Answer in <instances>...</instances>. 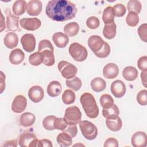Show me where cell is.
I'll list each match as a JSON object with an SVG mask.
<instances>
[{"label": "cell", "instance_id": "f1b7e54d", "mask_svg": "<svg viewBox=\"0 0 147 147\" xmlns=\"http://www.w3.org/2000/svg\"><path fill=\"white\" fill-rule=\"evenodd\" d=\"M119 110L118 106L114 104L109 109H103L102 115L106 119L115 118L118 117Z\"/></svg>", "mask_w": 147, "mask_h": 147}, {"label": "cell", "instance_id": "44dd1931", "mask_svg": "<svg viewBox=\"0 0 147 147\" xmlns=\"http://www.w3.org/2000/svg\"><path fill=\"white\" fill-rule=\"evenodd\" d=\"M62 90L61 84L56 80L52 81L49 83L47 87V93L51 97H56L59 96Z\"/></svg>", "mask_w": 147, "mask_h": 147}, {"label": "cell", "instance_id": "5b68a950", "mask_svg": "<svg viewBox=\"0 0 147 147\" xmlns=\"http://www.w3.org/2000/svg\"><path fill=\"white\" fill-rule=\"evenodd\" d=\"M79 127L82 135L88 140H94L98 135V129L92 122L88 121H82L79 122Z\"/></svg>", "mask_w": 147, "mask_h": 147}, {"label": "cell", "instance_id": "7a4b0ae2", "mask_svg": "<svg viewBox=\"0 0 147 147\" xmlns=\"http://www.w3.org/2000/svg\"><path fill=\"white\" fill-rule=\"evenodd\" d=\"M80 101L82 107L90 118H95L99 114V108L94 96L89 92H84L80 96Z\"/></svg>", "mask_w": 147, "mask_h": 147}, {"label": "cell", "instance_id": "d6986e66", "mask_svg": "<svg viewBox=\"0 0 147 147\" xmlns=\"http://www.w3.org/2000/svg\"><path fill=\"white\" fill-rule=\"evenodd\" d=\"M25 54L23 51L19 48L15 49L10 53L9 61L14 65H18L21 64L24 60Z\"/></svg>", "mask_w": 147, "mask_h": 147}, {"label": "cell", "instance_id": "cb8c5ba5", "mask_svg": "<svg viewBox=\"0 0 147 147\" xmlns=\"http://www.w3.org/2000/svg\"><path fill=\"white\" fill-rule=\"evenodd\" d=\"M106 124L109 130L113 131H118L122 127V122L121 119L118 117L115 118L106 119Z\"/></svg>", "mask_w": 147, "mask_h": 147}, {"label": "cell", "instance_id": "c3c4849f", "mask_svg": "<svg viewBox=\"0 0 147 147\" xmlns=\"http://www.w3.org/2000/svg\"><path fill=\"white\" fill-rule=\"evenodd\" d=\"M137 66L142 71H147V56H144L141 57L137 61Z\"/></svg>", "mask_w": 147, "mask_h": 147}, {"label": "cell", "instance_id": "30bf717a", "mask_svg": "<svg viewBox=\"0 0 147 147\" xmlns=\"http://www.w3.org/2000/svg\"><path fill=\"white\" fill-rule=\"evenodd\" d=\"M21 43L23 49L27 52H32L36 47V38L33 34L26 33L21 38Z\"/></svg>", "mask_w": 147, "mask_h": 147}, {"label": "cell", "instance_id": "e575fe53", "mask_svg": "<svg viewBox=\"0 0 147 147\" xmlns=\"http://www.w3.org/2000/svg\"><path fill=\"white\" fill-rule=\"evenodd\" d=\"M100 104L103 109H109L114 104V99L110 95L105 94L100 98Z\"/></svg>", "mask_w": 147, "mask_h": 147}, {"label": "cell", "instance_id": "1f68e13d", "mask_svg": "<svg viewBox=\"0 0 147 147\" xmlns=\"http://www.w3.org/2000/svg\"><path fill=\"white\" fill-rule=\"evenodd\" d=\"M43 55V63L47 66H52L55 64V56L53 54V51L46 49L41 52Z\"/></svg>", "mask_w": 147, "mask_h": 147}, {"label": "cell", "instance_id": "4fadbf2b", "mask_svg": "<svg viewBox=\"0 0 147 147\" xmlns=\"http://www.w3.org/2000/svg\"><path fill=\"white\" fill-rule=\"evenodd\" d=\"M44 92L43 88L40 86H34L30 87L28 91L29 99L34 103H38L43 99Z\"/></svg>", "mask_w": 147, "mask_h": 147}, {"label": "cell", "instance_id": "7bdbcfd3", "mask_svg": "<svg viewBox=\"0 0 147 147\" xmlns=\"http://www.w3.org/2000/svg\"><path fill=\"white\" fill-rule=\"evenodd\" d=\"M113 8L114 10V15L118 17H123L126 11L125 6L122 3H117L115 5Z\"/></svg>", "mask_w": 147, "mask_h": 147}, {"label": "cell", "instance_id": "9a60e30c", "mask_svg": "<svg viewBox=\"0 0 147 147\" xmlns=\"http://www.w3.org/2000/svg\"><path fill=\"white\" fill-rule=\"evenodd\" d=\"M104 40L98 35L91 36L88 39V45L94 53L99 51L103 46Z\"/></svg>", "mask_w": 147, "mask_h": 147}, {"label": "cell", "instance_id": "ac0fdd59", "mask_svg": "<svg viewBox=\"0 0 147 147\" xmlns=\"http://www.w3.org/2000/svg\"><path fill=\"white\" fill-rule=\"evenodd\" d=\"M52 40L55 45L60 48L66 47L69 41L68 37L61 32H56L52 36Z\"/></svg>", "mask_w": 147, "mask_h": 147}, {"label": "cell", "instance_id": "603a6c76", "mask_svg": "<svg viewBox=\"0 0 147 147\" xmlns=\"http://www.w3.org/2000/svg\"><path fill=\"white\" fill-rule=\"evenodd\" d=\"M92 90L96 92L103 91L106 87V83L104 79L100 77H96L93 79L90 83Z\"/></svg>", "mask_w": 147, "mask_h": 147}, {"label": "cell", "instance_id": "2e32d148", "mask_svg": "<svg viewBox=\"0 0 147 147\" xmlns=\"http://www.w3.org/2000/svg\"><path fill=\"white\" fill-rule=\"evenodd\" d=\"M26 10L30 16H38L42 11V2L39 0H31L28 2Z\"/></svg>", "mask_w": 147, "mask_h": 147}, {"label": "cell", "instance_id": "60d3db41", "mask_svg": "<svg viewBox=\"0 0 147 147\" xmlns=\"http://www.w3.org/2000/svg\"><path fill=\"white\" fill-rule=\"evenodd\" d=\"M99 25L100 22L99 19L95 16L90 17L86 20V25L89 29H95L99 26Z\"/></svg>", "mask_w": 147, "mask_h": 147}, {"label": "cell", "instance_id": "f35d334b", "mask_svg": "<svg viewBox=\"0 0 147 147\" xmlns=\"http://www.w3.org/2000/svg\"><path fill=\"white\" fill-rule=\"evenodd\" d=\"M57 117L54 115H48L45 117L42 121V125L47 130H53L55 129L54 122Z\"/></svg>", "mask_w": 147, "mask_h": 147}, {"label": "cell", "instance_id": "5bb4252c", "mask_svg": "<svg viewBox=\"0 0 147 147\" xmlns=\"http://www.w3.org/2000/svg\"><path fill=\"white\" fill-rule=\"evenodd\" d=\"M131 145L134 147H145L147 145V136L144 131H138L133 134L131 139Z\"/></svg>", "mask_w": 147, "mask_h": 147}, {"label": "cell", "instance_id": "277c9868", "mask_svg": "<svg viewBox=\"0 0 147 147\" xmlns=\"http://www.w3.org/2000/svg\"><path fill=\"white\" fill-rule=\"evenodd\" d=\"M71 57L77 61H83L87 57L88 52L86 48L78 42L72 43L68 49Z\"/></svg>", "mask_w": 147, "mask_h": 147}, {"label": "cell", "instance_id": "836d02e7", "mask_svg": "<svg viewBox=\"0 0 147 147\" xmlns=\"http://www.w3.org/2000/svg\"><path fill=\"white\" fill-rule=\"evenodd\" d=\"M75 94L71 90H65L62 94V100L65 105L73 103L75 100Z\"/></svg>", "mask_w": 147, "mask_h": 147}, {"label": "cell", "instance_id": "e0dca14e", "mask_svg": "<svg viewBox=\"0 0 147 147\" xmlns=\"http://www.w3.org/2000/svg\"><path fill=\"white\" fill-rule=\"evenodd\" d=\"M118 74L119 68L115 63H108L103 68V74L106 79H114L118 76Z\"/></svg>", "mask_w": 147, "mask_h": 147}, {"label": "cell", "instance_id": "8fae6325", "mask_svg": "<svg viewBox=\"0 0 147 147\" xmlns=\"http://www.w3.org/2000/svg\"><path fill=\"white\" fill-rule=\"evenodd\" d=\"M27 106L26 98L22 95H17L11 104V110L16 113H21L26 109Z\"/></svg>", "mask_w": 147, "mask_h": 147}, {"label": "cell", "instance_id": "b9f144b4", "mask_svg": "<svg viewBox=\"0 0 147 147\" xmlns=\"http://www.w3.org/2000/svg\"><path fill=\"white\" fill-rule=\"evenodd\" d=\"M137 101L142 106L147 105V91L142 90L140 91L137 95Z\"/></svg>", "mask_w": 147, "mask_h": 147}, {"label": "cell", "instance_id": "d4e9b609", "mask_svg": "<svg viewBox=\"0 0 147 147\" xmlns=\"http://www.w3.org/2000/svg\"><path fill=\"white\" fill-rule=\"evenodd\" d=\"M117 25L114 22L108 24H105L103 29V34L107 39L110 40L115 37L116 35Z\"/></svg>", "mask_w": 147, "mask_h": 147}, {"label": "cell", "instance_id": "d590c367", "mask_svg": "<svg viewBox=\"0 0 147 147\" xmlns=\"http://www.w3.org/2000/svg\"><path fill=\"white\" fill-rule=\"evenodd\" d=\"M43 55L41 52H37L31 54L29 57V63L34 66L40 65L43 62Z\"/></svg>", "mask_w": 147, "mask_h": 147}, {"label": "cell", "instance_id": "52a82bcc", "mask_svg": "<svg viewBox=\"0 0 147 147\" xmlns=\"http://www.w3.org/2000/svg\"><path fill=\"white\" fill-rule=\"evenodd\" d=\"M39 140L32 133L25 131L20 136L18 144L21 147L37 146Z\"/></svg>", "mask_w": 147, "mask_h": 147}, {"label": "cell", "instance_id": "7c38bea8", "mask_svg": "<svg viewBox=\"0 0 147 147\" xmlns=\"http://www.w3.org/2000/svg\"><path fill=\"white\" fill-rule=\"evenodd\" d=\"M111 92L113 95L117 98H122L126 93V86L125 84L121 80H116L114 81L110 87Z\"/></svg>", "mask_w": 147, "mask_h": 147}, {"label": "cell", "instance_id": "9c48e42d", "mask_svg": "<svg viewBox=\"0 0 147 147\" xmlns=\"http://www.w3.org/2000/svg\"><path fill=\"white\" fill-rule=\"evenodd\" d=\"M20 26L25 30L34 31L38 29L41 25V21L37 18H24L20 21Z\"/></svg>", "mask_w": 147, "mask_h": 147}, {"label": "cell", "instance_id": "7402d4cb", "mask_svg": "<svg viewBox=\"0 0 147 147\" xmlns=\"http://www.w3.org/2000/svg\"><path fill=\"white\" fill-rule=\"evenodd\" d=\"M122 76L127 81H133L138 77V71L133 66H127L123 69Z\"/></svg>", "mask_w": 147, "mask_h": 147}, {"label": "cell", "instance_id": "83f0119b", "mask_svg": "<svg viewBox=\"0 0 147 147\" xmlns=\"http://www.w3.org/2000/svg\"><path fill=\"white\" fill-rule=\"evenodd\" d=\"M64 32L69 37L76 36L79 30V25L76 22H71L64 26Z\"/></svg>", "mask_w": 147, "mask_h": 147}, {"label": "cell", "instance_id": "74e56055", "mask_svg": "<svg viewBox=\"0 0 147 147\" xmlns=\"http://www.w3.org/2000/svg\"><path fill=\"white\" fill-rule=\"evenodd\" d=\"M126 22L127 25L129 26L134 27L138 24L139 17L136 13L129 12L126 18Z\"/></svg>", "mask_w": 147, "mask_h": 147}, {"label": "cell", "instance_id": "f546056e", "mask_svg": "<svg viewBox=\"0 0 147 147\" xmlns=\"http://www.w3.org/2000/svg\"><path fill=\"white\" fill-rule=\"evenodd\" d=\"M26 2L24 0H17L13 4L12 9L13 13L17 16L23 14L26 10Z\"/></svg>", "mask_w": 147, "mask_h": 147}, {"label": "cell", "instance_id": "ab89813d", "mask_svg": "<svg viewBox=\"0 0 147 147\" xmlns=\"http://www.w3.org/2000/svg\"><path fill=\"white\" fill-rule=\"evenodd\" d=\"M110 53V47L109 44L105 42L102 49L96 53H95V55L99 58H106Z\"/></svg>", "mask_w": 147, "mask_h": 147}, {"label": "cell", "instance_id": "4316f807", "mask_svg": "<svg viewBox=\"0 0 147 147\" xmlns=\"http://www.w3.org/2000/svg\"><path fill=\"white\" fill-rule=\"evenodd\" d=\"M56 141L58 145L63 147L71 146L72 143V137L63 131L57 135Z\"/></svg>", "mask_w": 147, "mask_h": 147}, {"label": "cell", "instance_id": "681fc988", "mask_svg": "<svg viewBox=\"0 0 147 147\" xmlns=\"http://www.w3.org/2000/svg\"><path fill=\"white\" fill-rule=\"evenodd\" d=\"M111 146L112 147L118 146V141L113 137H110L107 138L104 143V147H111Z\"/></svg>", "mask_w": 147, "mask_h": 147}, {"label": "cell", "instance_id": "816d5d0a", "mask_svg": "<svg viewBox=\"0 0 147 147\" xmlns=\"http://www.w3.org/2000/svg\"><path fill=\"white\" fill-rule=\"evenodd\" d=\"M18 145V142L17 140H10L6 141L3 145V146H13L16 147Z\"/></svg>", "mask_w": 147, "mask_h": 147}, {"label": "cell", "instance_id": "7dc6e473", "mask_svg": "<svg viewBox=\"0 0 147 147\" xmlns=\"http://www.w3.org/2000/svg\"><path fill=\"white\" fill-rule=\"evenodd\" d=\"M68 126L63 130V132L66 133L69 135L72 138L75 137L78 133V129L75 125H68Z\"/></svg>", "mask_w": 147, "mask_h": 147}, {"label": "cell", "instance_id": "bcb514c9", "mask_svg": "<svg viewBox=\"0 0 147 147\" xmlns=\"http://www.w3.org/2000/svg\"><path fill=\"white\" fill-rule=\"evenodd\" d=\"M67 125L63 118H56L55 120L54 127L55 129L63 131L67 127Z\"/></svg>", "mask_w": 147, "mask_h": 147}, {"label": "cell", "instance_id": "ee69618b", "mask_svg": "<svg viewBox=\"0 0 147 147\" xmlns=\"http://www.w3.org/2000/svg\"><path fill=\"white\" fill-rule=\"evenodd\" d=\"M46 49H49L51 51H54L53 47L51 44V42L48 40L46 39L42 40L40 41L38 44V52H42L44 50Z\"/></svg>", "mask_w": 147, "mask_h": 147}, {"label": "cell", "instance_id": "6da1fadb", "mask_svg": "<svg viewBox=\"0 0 147 147\" xmlns=\"http://www.w3.org/2000/svg\"><path fill=\"white\" fill-rule=\"evenodd\" d=\"M75 5L67 0L48 1L45 9L47 16L56 21L63 22L74 18L77 13Z\"/></svg>", "mask_w": 147, "mask_h": 147}, {"label": "cell", "instance_id": "484cf974", "mask_svg": "<svg viewBox=\"0 0 147 147\" xmlns=\"http://www.w3.org/2000/svg\"><path fill=\"white\" fill-rule=\"evenodd\" d=\"M36 117L31 113H23L20 119V124L24 127H29L32 126L35 122Z\"/></svg>", "mask_w": 147, "mask_h": 147}, {"label": "cell", "instance_id": "f907efd6", "mask_svg": "<svg viewBox=\"0 0 147 147\" xmlns=\"http://www.w3.org/2000/svg\"><path fill=\"white\" fill-rule=\"evenodd\" d=\"M37 146H44V147H52L53 145L52 142L48 139H42L39 140Z\"/></svg>", "mask_w": 147, "mask_h": 147}, {"label": "cell", "instance_id": "4dcf8cb0", "mask_svg": "<svg viewBox=\"0 0 147 147\" xmlns=\"http://www.w3.org/2000/svg\"><path fill=\"white\" fill-rule=\"evenodd\" d=\"M114 17L115 15L113 7L109 6L104 9L102 15V20L105 24H108L114 22Z\"/></svg>", "mask_w": 147, "mask_h": 147}, {"label": "cell", "instance_id": "d6a6232c", "mask_svg": "<svg viewBox=\"0 0 147 147\" xmlns=\"http://www.w3.org/2000/svg\"><path fill=\"white\" fill-rule=\"evenodd\" d=\"M65 83L68 87L75 91L79 90L82 85V80L78 77H74L72 79H67Z\"/></svg>", "mask_w": 147, "mask_h": 147}, {"label": "cell", "instance_id": "8d00e7d4", "mask_svg": "<svg viewBox=\"0 0 147 147\" xmlns=\"http://www.w3.org/2000/svg\"><path fill=\"white\" fill-rule=\"evenodd\" d=\"M127 8L129 12H134L138 14L141 10L142 6L139 1L130 0L127 3Z\"/></svg>", "mask_w": 147, "mask_h": 147}, {"label": "cell", "instance_id": "8992f818", "mask_svg": "<svg viewBox=\"0 0 147 147\" xmlns=\"http://www.w3.org/2000/svg\"><path fill=\"white\" fill-rule=\"evenodd\" d=\"M57 68L63 77L67 79L74 78L78 72V69L74 65L64 60L60 61L58 63Z\"/></svg>", "mask_w": 147, "mask_h": 147}, {"label": "cell", "instance_id": "f6af8a7d", "mask_svg": "<svg viewBox=\"0 0 147 147\" xmlns=\"http://www.w3.org/2000/svg\"><path fill=\"white\" fill-rule=\"evenodd\" d=\"M138 34L141 40L145 42H147V24L146 23L141 25L137 30Z\"/></svg>", "mask_w": 147, "mask_h": 147}, {"label": "cell", "instance_id": "ffe728a7", "mask_svg": "<svg viewBox=\"0 0 147 147\" xmlns=\"http://www.w3.org/2000/svg\"><path fill=\"white\" fill-rule=\"evenodd\" d=\"M5 45L9 48L13 49L17 46L18 43V37L17 34L14 32L7 33L3 39Z\"/></svg>", "mask_w": 147, "mask_h": 147}, {"label": "cell", "instance_id": "ba28073f", "mask_svg": "<svg viewBox=\"0 0 147 147\" xmlns=\"http://www.w3.org/2000/svg\"><path fill=\"white\" fill-rule=\"evenodd\" d=\"M6 16V28L7 31H19L21 30L19 26V17L14 16L10 9L7 8L5 10Z\"/></svg>", "mask_w": 147, "mask_h": 147}, {"label": "cell", "instance_id": "3957f363", "mask_svg": "<svg viewBox=\"0 0 147 147\" xmlns=\"http://www.w3.org/2000/svg\"><path fill=\"white\" fill-rule=\"evenodd\" d=\"M82 118V113L79 107L75 106L67 107L64 113V119L67 125L78 124Z\"/></svg>", "mask_w": 147, "mask_h": 147}, {"label": "cell", "instance_id": "f5cc1de1", "mask_svg": "<svg viewBox=\"0 0 147 147\" xmlns=\"http://www.w3.org/2000/svg\"><path fill=\"white\" fill-rule=\"evenodd\" d=\"M146 73H147V71H142V72L141 73V78L142 83L145 87H146Z\"/></svg>", "mask_w": 147, "mask_h": 147}]
</instances>
